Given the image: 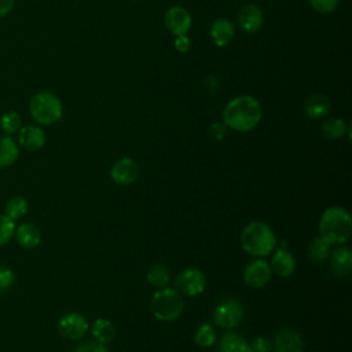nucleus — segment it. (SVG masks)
<instances>
[{
    "label": "nucleus",
    "mask_w": 352,
    "mask_h": 352,
    "mask_svg": "<svg viewBox=\"0 0 352 352\" xmlns=\"http://www.w3.org/2000/svg\"><path fill=\"white\" fill-rule=\"evenodd\" d=\"M88 320L78 312H67L58 320L59 334L70 341H77L88 331Z\"/></svg>",
    "instance_id": "6e6552de"
},
{
    "label": "nucleus",
    "mask_w": 352,
    "mask_h": 352,
    "mask_svg": "<svg viewBox=\"0 0 352 352\" xmlns=\"http://www.w3.org/2000/svg\"><path fill=\"white\" fill-rule=\"evenodd\" d=\"M147 282L154 287H165L170 280V272L164 264H154L147 272Z\"/></svg>",
    "instance_id": "393cba45"
},
{
    "label": "nucleus",
    "mask_w": 352,
    "mask_h": 352,
    "mask_svg": "<svg viewBox=\"0 0 352 352\" xmlns=\"http://www.w3.org/2000/svg\"><path fill=\"white\" fill-rule=\"evenodd\" d=\"M312 352H316V351H312Z\"/></svg>",
    "instance_id": "e433bc0d"
},
{
    "label": "nucleus",
    "mask_w": 352,
    "mask_h": 352,
    "mask_svg": "<svg viewBox=\"0 0 352 352\" xmlns=\"http://www.w3.org/2000/svg\"><path fill=\"white\" fill-rule=\"evenodd\" d=\"M164 23L165 28L176 37L187 34V32L191 28L192 19L187 8L182 6H172L166 10L164 15Z\"/></svg>",
    "instance_id": "1a4fd4ad"
},
{
    "label": "nucleus",
    "mask_w": 352,
    "mask_h": 352,
    "mask_svg": "<svg viewBox=\"0 0 352 352\" xmlns=\"http://www.w3.org/2000/svg\"><path fill=\"white\" fill-rule=\"evenodd\" d=\"M22 126V118L16 111H7L0 118V128L4 132V135H14L16 133Z\"/></svg>",
    "instance_id": "cd10ccee"
},
{
    "label": "nucleus",
    "mask_w": 352,
    "mask_h": 352,
    "mask_svg": "<svg viewBox=\"0 0 352 352\" xmlns=\"http://www.w3.org/2000/svg\"><path fill=\"white\" fill-rule=\"evenodd\" d=\"M330 268L338 276H346L352 270V252L346 246H338L330 250Z\"/></svg>",
    "instance_id": "dca6fc26"
},
{
    "label": "nucleus",
    "mask_w": 352,
    "mask_h": 352,
    "mask_svg": "<svg viewBox=\"0 0 352 352\" xmlns=\"http://www.w3.org/2000/svg\"><path fill=\"white\" fill-rule=\"evenodd\" d=\"M16 4V0H0V18L10 14Z\"/></svg>",
    "instance_id": "c9c22d12"
},
{
    "label": "nucleus",
    "mask_w": 352,
    "mask_h": 352,
    "mask_svg": "<svg viewBox=\"0 0 352 352\" xmlns=\"http://www.w3.org/2000/svg\"><path fill=\"white\" fill-rule=\"evenodd\" d=\"M241 245L246 253L254 257H264L275 249L276 238L268 224L263 221H252L241 234Z\"/></svg>",
    "instance_id": "7ed1b4c3"
},
{
    "label": "nucleus",
    "mask_w": 352,
    "mask_h": 352,
    "mask_svg": "<svg viewBox=\"0 0 352 352\" xmlns=\"http://www.w3.org/2000/svg\"><path fill=\"white\" fill-rule=\"evenodd\" d=\"M236 18L239 28L248 34L257 33L264 25V14L256 4H245L241 7Z\"/></svg>",
    "instance_id": "9b49d317"
},
{
    "label": "nucleus",
    "mask_w": 352,
    "mask_h": 352,
    "mask_svg": "<svg viewBox=\"0 0 352 352\" xmlns=\"http://www.w3.org/2000/svg\"><path fill=\"white\" fill-rule=\"evenodd\" d=\"M216 341V331L209 323H202L195 334H194V342L201 348H209Z\"/></svg>",
    "instance_id": "bb28decb"
},
{
    "label": "nucleus",
    "mask_w": 352,
    "mask_h": 352,
    "mask_svg": "<svg viewBox=\"0 0 352 352\" xmlns=\"http://www.w3.org/2000/svg\"><path fill=\"white\" fill-rule=\"evenodd\" d=\"M73 352H109V348L103 342H99L96 340H89L78 344Z\"/></svg>",
    "instance_id": "473e14b6"
},
{
    "label": "nucleus",
    "mask_w": 352,
    "mask_h": 352,
    "mask_svg": "<svg viewBox=\"0 0 352 352\" xmlns=\"http://www.w3.org/2000/svg\"><path fill=\"white\" fill-rule=\"evenodd\" d=\"M217 352H248V340L238 333H226L217 344Z\"/></svg>",
    "instance_id": "412c9836"
},
{
    "label": "nucleus",
    "mask_w": 352,
    "mask_h": 352,
    "mask_svg": "<svg viewBox=\"0 0 352 352\" xmlns=\"http://www.w3.org/2000/svg\"><path fill=\"white\" fill-rule=\"evenodd\" d=\"M320 131L326 139L336 140V139H341L342 136H345L349 132V128L342 118L330 117L322 122Z\"/></svg>",
    "instance_id": "4be33fe9"
},
{
    "label": "nucleus",
    "mask_w": 352,
    "mask_h": 352,
    "mask_svg": "<svg viewBox=\"0 0 352 352\" xmlns=\"http://www.w3.org/2000/svg\"><path fill=\"white\" fill-rule=\"evenodd\" d=\"M271 271H274L276 275L286 278L290 276L294 270H296V258L294 256L285 250V249H278L271 258Z\"/></svg>",
    "instance_id": "6ab92c4d"
},
{
    "label": "nucleus",
    "mask_w": 352,
    "mask_h": 352,
    "mask_svg": "<svg viewBox=\"0 0 352 352\" xmlns=\"http://www.w3.org/2000/svg\"><path fill=\"white\" fill-rule=\"evenodd\" d=\"M243 307L235 298L221 300L213 309V322L223 329L236 327L243 319Z\"/></svg>",
    "instance_id": "423d86ee"
},
{
    "label": "nucleus",
    "mask_w": 352,
    "mask_h": 352,
    "mask_svg": "<svg viewBox=\"0 0 352 352\" xmlns=\"http://www.w3.org/2000/svg\"><path fill=\"white\" fill-rule=\"evenodd\" d=\"M15 221L0 213V248L11 241L15 232Z\"/></svg>",
    "instance_id": "c85d7f7f"
},
{
    "label": "nucleus",
    "mask_w": 352,
    "mask_h": 352,
    "mask_svg": "<svg viewBox=\"0 0 352 352\" xmlns=\"http://www.w3.org/2000/svg\"><path fill=\"white\" fill-rule=\"evenodd\" d=\"M308 1L311 7L319 14H330L340 4V0H308Z\"/></svg>",
    "instance_id": "2f4dec72"
},
{
    "label": "nucleus",
    "mask_w": 352,
    "mask_h": 352,
    "mask_svg": "<svg viewBox=\"0 0 352 352\" xmlns=\"http://www.w3.org/2000/svg\"><path fill=\"white\" fill-rule=\"evenodd\" d=\"M330 248L331 245L323 239L322 236H316L311 241V245L308 248V254H309V258L315 263H319V261H324L326 258H329V254H330Z\"/></svg>",
    "instance_id": "a878e982"
},
{
    "label": "nucleus",
    "mask_w": 352,
    "mask_h": 352,
    "mask_svg": "<svg viewBox=\"0 0 352 352\" xmlns=\"http://www.w3.org/2000/svg\"><path fill=\"white\" fill-rule=\"evenodd\" d=\"M19 157V146L10 135H0V168H8Z\"/></svg>",
    "instance_id": "aec40b11"
},
{
    "label": "nucleus",
    "mask_w": 352,
    "mask_h": 352,
    "mask_svg": "<svg viewBox=\"0 0 352 352\" xmlns=\"http://www.w3.org/2000/svg\"><path fill=\"white\" fill-rule=\"evenodd\" d=\"M110 176L117 184L129 186L135 183L139 177V165L132 158L122 157L113 164L110 169Z\"/></svg>",
    "instance_id": "9d476101"
},
{
    "label": "nucleus",
    "mask_w": 352,
    "mask_h": 352,
    "mask_svg": "<svg viewBox=\"0 0 352 352\" xmlns=\"http://www.w3.org/2000/svg\"><path fill=\"white\" fill-rule=\"evenodd\" d=\"M301 336L293 329H280L272 341V352H302Z\"/></svg>",
    "instance_id": "ddd939ff"
},
{
    "label": "nucleus",
    "mask_w": 352,
    "mask_h": 352,
    "mask_svg": "<svg viewBox=\"0 0 352 352\" xmlns=\"http://www.w3.org/2000/svg\"><path fill=\"white\" fill-rule=\"evenodd\" d=\"M15 283V272L6 265H0V293L7 292Z\"/></svg>",
    "instance_id": "c756f323"
},
{
    "label": "nucleus",
    "mask_w": 352,
    "mask_h": 352,
    "mask_svg": "<svg viewBox=\"0 0 352 352\" xmlns=\"http://www.w3.org/2000/svg\"><path fill=\"white\" fill-rule=\"evenodd\" d=\"M184 308L182 294L172 287H161L151 297L153 315L161 322L176 320Z\"/></svg>",
    "instance_id": "39448f33"
},
{
    "label": "nucleus",
    "mask_w": 352,
    "mask_h": 352,
    "mask_svg": "<svg viewBox=\"0 0 352 352\" xmlns=\"http://www.w3.org/2000/svg\"><path fill=\"white\" fill-rule=\"evenodd\" d=\"M29 212V202L25 197L22 195H14L11 197L4 206V214L10 217L12 221L21 220L22 217L26 216Z\"/></svg>",
    "instance_id": "5701e85b"
},
{
    "label": "nucleus",
    "mask_w": 352,
    "mask_h": 352,
    "mask_svg": "<svg viewBox=\"0 0 352 352\" xmlns=\"http://www.w3.org/2000/svg\"><path fill=\"white\" fill-rule=\"evenodd\" d=\"M209 133H210V136L214 139V140H221V139H224V136H226V133H227V126L224 125V122L221 121H216V122H213V124H210V126H209Z\"/></svg>",
    "instance_id": "72a5a7b5"
},
{
    "label": "nucleus",
    "mask_w": 352,
    "mask_h": 352,
    "mask_svg": "<svg viewBox=\"0 0 352 352\" xmlns=\"http://www.w3.org/2000/svg\"><path fill=\"white\" fill-rule=\"evenodd\" d=\"M14 238L16 243L25 249H33L40 245L41 242V231L33 223H22L15 227Z\"/></svg>",
    "instance_id": "a211bd4d"
},
{
    "label": "nucleus",
    "mask_w": 352,
    "mask_h": 352,
    "mask_svg": "<svg viewBox=\"0 0 352 352\" xmlns=\"http://www.w3.org/2000/svg\"><path fill=\"white\" fill-rule=\"evenodd\" d=\"M175 286L180 294L194 297L204 293L206 287V278L198 268H186L176 275Z\"/></svg>",
    "instance_id": "0eeeda50"
},
{
    "label": "nucleus",
    "mask_w": 352,
    "mask_h": 352,
    "mask_svg": "<svg viewBox=\"0 0 352 352\" xmlns=\"http://www.w3.org/2000/svg\"><path fill=\"white\" fill-rule=\"evenodd\" d=\"M271 275H272V271L268 263H265L264 260H253L245 267L243 280L250 287L260 289L270 282Z\"/></svg>",
    "instance_id": "f8f14e48"
},
{
    "label": "nucleus",
    "mask_w": 352,
    "mask_h": 352,
    "mask_svg": "<svg viewBox=\"0 0 352 352\" xmlns=\"http://www.w3.org/2000/svg\"><path fill=\"white\" fill-rule=\"evenodd\" d=\"M91 334L92 337L103 344H107L110 341L114 340L116 337V327L114 324L107 320V319H96L92 324H91Z\"/></svg>",
    "instance_id": "b1692460"
},
{
    "label": "nucleus",
    "mask_w": 352,
    "mask_h": 352,
    "mask_svg": "<svg viewBox=\"0 0 352 352\" xmlns=\"http://www.w3.org/2000/svg\"><path fill=\"white\" fill-rule=\"evenodd\" d=\"M248 352H272V341L265 337H256L248 341Z\"/></svg>",
    "instance_id": "7c9ffc66"
},
{
    "label": "nucleus",
    "mask_w": 352,
    "mask_h": 352,
    "mask_svg": "<svg viewBox=\"0 0 352 352\" xmlns=\"http://www.w3.org/2000/svg\"><path fill=\"white\" fill-rule=\"evenodd\" d=\"M330 98L324 94H312L304 102V113L312 120L324 118L330 111Z\"/></svg>",
    "instance_id": "f3484780"
},
{
    "label": "nucleus",
    "mask_w": 352,
    "mask_h": 352,
    "mask_svg": "<svg viewBox=\"0 0 352 352\" xmlns=\"http://www.w3.org/2000/svg\"><path fill=\"white\" fill-rule=\"evenodd\" d=\"M175 48L179 51V52H187L191 47V40L187 37V34H183V36H176L175 38Z\"/></svg>",
    "instance_id": "f704fd0d"
},
{
    "label": "nucleus",
    "mask_w": 352,
    "mask_h": 352,
    "mask_svg": "<svg viewBox=\"0 0 352 352\" xmlns=\"http://www.w3.org/2000/svg\"><path fill=\"white\" fill-rule=\"evenodd\" d=\"M18 133V146L25 150L36 151L40 150L45 143V133L37 125H25L21 126Z\"/></svg>",
    "instance_id": "4468645a"
},
{
    "label": "nucleus",
    "mask_w": 352,
    "mask_h": 352,
    "mask_svg": "<svg viewBox=\"0 0 352 352\" xmlns=\"http://www.w3.org/2000/svg\"><path fill=\"white\" fill-rule=\"evenodd\" d=\"M29 111L38 125H54L62 118L63 106L55 94L41 91L32 96L29 102Z\"/></svg>",
    "instance_id": "20e7f679"
},
{
    "label": "nucleus",
    "mask_w": 352,
    "mask_h": 352,
    "mask_svg": "<svg viewBox=\"0 0 352 352\" xmlns=\"http://www.w3.org/2000/svg\"><path fill=\"white\" fill-rule=\"evenodd\" d=\"M263 109L252 95H239L231 99L223 110V122L235 132H249L261 120Z\"/></svg>",
    "instance_id": "f257e3e1"
},
{
    "label": "nucleus",
    "mask_w": 352,
    "mask_h": 352,
    "mask_svg": "<svg viewBox=\"0 0 352 352\" xmlns=\"http://www.w3.org/2000/svg\"><path fill=\"white\" fill-rule=\"evenodd\" d=\"M352 217L349 212L341 206L327 208L319 220V236L330 245H341L351 238Z\"/></svg>",
    "instance_id": "f03ea898"
},
{
    "label": "nucleus",
    "mask_w": 352,
    "mask_h": 352,
    "mask_svg": "<svg viewBox=\"0 0 352 352\" xmlns=\"http://www.w3.org/2000/svg\"><path fill=\"white\" fill-rule=\"evenodd\" d=\"M209 33L217 47H226L235 36V26L228 18H216L210 25Z\"/></svg>",
    "instance_id": "2eb2a0df"
}]
</instances>
